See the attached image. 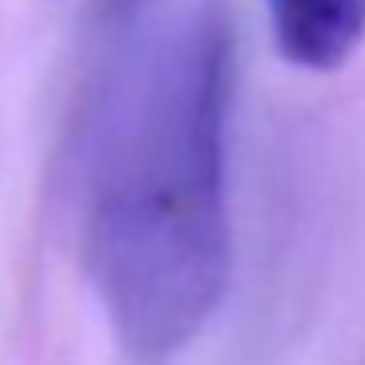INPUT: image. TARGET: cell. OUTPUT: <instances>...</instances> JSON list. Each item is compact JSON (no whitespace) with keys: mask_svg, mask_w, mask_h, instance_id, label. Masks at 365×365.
<instances>
[{"mask_svg":"<svg viewBox=\"0 0 365 365\" xmlns=\"http://www.w3.org/2000/svg\"><path fill=\"white\" fill-rule=\"evenodd\" d=\"M232 91V16L200 0L138 59L95 145L83 267L138 365L185 354L228 294Z\"/></svg>","mask_w":365,"mask_h":365,"instance_id":"obj_1","label":"cell"},{"mask_svg":"<svg viewBox=\"0 0 365 365\" xmlns=\"http://www.w3.org/2000/svg\"><path fill=\"white\" fill-rule=\"evenodd\" d=\"M279 59L307 75H334L365 43V0H263Z\"/></svg>","mask_w":365,"mask_h":365,"instance_id":"obj_2","label":"cell"},{"mask_svg":"<svg viewBox=\"0 0 365 365\" xmlns=\"http://www.w3.org/2000/svg\"><path fill=\"white\" fill-rule=\"evenodd\" d=\"M145 4H150V0H95L98 20H103V24H114V28L130 24V20H134Z\"/></svg>","mask_w":365,"mask_h":365,"instance_id":"obj_3","label":"cell"}]
</instances>
